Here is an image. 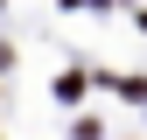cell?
I'll return each instance as SVG.
<instances>
[{"instance_id":"obj_1","label":"cell","mask_w":147,"mask_h":140,"mask_svg":"<svg viewBox=\"0 0 147 140\" xmlns=\"http://www.w3.org/2000/svg\"><path fill=\"white\" fill-rule=\"evenodd\" d=\"M70 7H91V0H70Z\"/></svg>"}]
</instances>
